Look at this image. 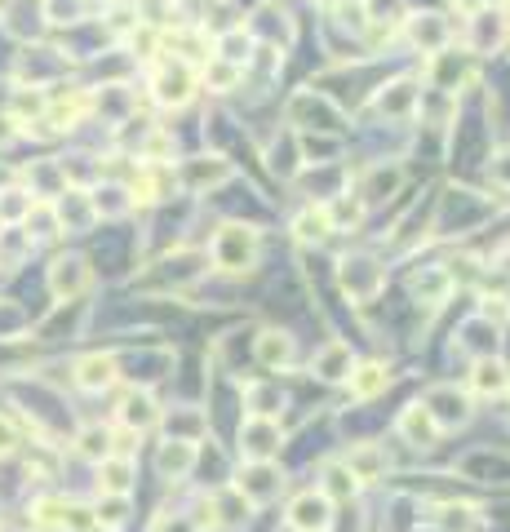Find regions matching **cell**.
I'll list each match as a JSON object with an SVG mask.
<instances>
[{
	"mask_svg": "<svg viewBox=\"0 0 510 532\" xmlns=\"http://www.w3.org/2000/svg\"><path fill=\"white\" fill-rule=\"evenodd\" d=\"M289 231H293V240H298V244H315V249H320V244L333 235L329 204H306V209H298V213H293V222H289Z\"/></svg>",
	"mask_w": 510,
	"mask_h": 532,
	"instance_id": "cell-21",
	"label": "cell"
},
{
	"mask_svg": "<svg viewBox=\"0 0 510 532\" xmlns=\"http://www.w3.org/2000/svg\"><path fill=\"white\" fill-rule=\"evenodd\" d=\"M54 209H58V222H63V231H89L98 222L94 204H89V191H80V187H63V191H58Z\"/></svg>",
	"mask_w": 510,
	"mask_h": 532,
	"instance_id": "cell-20",
	"label": "cell"
},
{
	"mask_svg": "<svg viewBox=\"0 0 510 532\" xmlns=\"http://www.w3.org/2000/svg\"><path fill=\"white\" fill-rule=\"evenodd\" d=\"M196 76H200V85L204 89H209V94H231V89H236L240 85V76H244V71L240 67H231V63H222V58H204V67L196 71Z\"/></svg>",
	"mask_w": 510,
	"mask_h": 532,
	"instance_id": "cell-36",
	"label": "cell"
},
{
	"mask_svg": "<svg viewBox=\"0 0 510 532\" xmlns=\"http://www.w3.org/2000/svg\"><path fill=\"white\" fill-rule=\"evenodd\" d=\"M18 444H23V435H18V426H14V417H0V457H9V453H18Z\"/></svg>",
	"mask_w": 510,
	"mask_h": 532,
	"instance_id": "cell-46",
	"label": "cell"
},
{
	"mask_svg": "<svg viewBox=\"0 0 510 532\" xmlns=\"http://www.w3.org/2000/svg\"><path fill=\"white\" fill-rule=\"evenodd\" d=\"M471 391L493 399V395H506L510 391V368L497 360V355H479L475 368H471Z\"/></svg>",
	"mask_w": 510,
	"mask_h": 532,
	"instance_id": "cell-26",
	"label": "cell"
},
{
	"mask_svg": "<svg viewBox=\"0 0 510 532\" xmlns=\"http://www.w3.org/2000/svg\"><path fill=\"white\" fill-rule=\"evenodd\" d=\"M488 173H493L497 187H510V151H497L493 165H488Z\"/></svg>",
	"mask_w": 510,
	"mask_h": 532,
	"instance_id": "cell-49",
	"label": "cell"
},
{
	"mask_svg": "<svg viewBox=\"0 0 510 532\" xmlns=\"http://www.w3.org/2000/svg\"><path fill=\"white\" fill-rule=\"evenodd\" d=\"M289 125L298 129H324V133H342V111L333 107L329 98L311 94V89H302V94L289 98Z\"/></svg>",
	"mask_w": 510,
	"mask_h": 532,
	"instance_id": "cell-7",
	"label": "cell"
},
{
	"mask_svg": "<svg viewBox=\"0 0 510 532\" xmlns=\"http://www.w3.org/2000/svg\"><path fill=\"white\" fill-rule=\"evenodd\" d=\"M329 204V218H333V231H346V227H360L364 222V213H369V204H364L360 196H355V191H338V196L333 200H324Z\"/></svg>",
	"mask_w": 510,
	"mask_h": 532,
	"instance_id": "cell-35",
	"label": "cell"
},
{
	"mask_svg": "<svg viewBox=\"0 0 510 532\" xmlns=\"http://www.w3.org/2000/svg\"><path fill=\"white\" fill-rule=\"evenodd\" d=\"M18 138H23V125H18L9 111H0V147H14Z\"/></svg>",
	"mask_w": 510,
	"mask_h": 532,
	"instance_id": "cell-48",
	"label": "cell"
},
{
	"mask_svg": "<svg viewBox=\"0 0 510 532\" xmlns=\"http://www.w3.org/2000/svg\"><path fill=\"white\" fill-rule=\"evenodd\" d=\"M386 386H391V368H386L382 360H355L351 377H346V391H351V399H360V404L377 399Z\"/></svg>",
	"mask_w": 510,
	"mask_h": 532,
	"instance_id": "cell-18",
	"label": "cell"
},
{
	"mask_svg": "<svg viewBox=\"0 0 510 532\" xmlns=\"http://www.w3.org/2000/svg\"><path fill=\"white\" fill-rule=\"evenodd\" d=\"M377 111L382 116H395V120H404V116H413L417 111V80H395V85H386L382 94H377Z\"/></svg>",
	"mask_w": 510,
	"mask_h": 532,
	"instance_id": "cell-30",
	"label": "cell"
},
{
	"mask_svg": "<svg viewBox=\"0 0 510 532\" xmlns=\"http://www.w3.org/2000/svg\"><path fill=\"white\" fill-rule=\"evenodd\" d=\"M404 32L413 40V49H422V54H440L448 45V23L440 14H413L404 23Z\"/></svg>",
	"mask_w": 510,
	"mask_h": 532,
	"instance_id": "cell-24",
	"label": "cell"
},
{
	"mask_svg": "<svg viewBox=\"0 0 510 532\" xmlns=\"http://www.w3.org/2000/svg\"><path fill=\"white\" fill-rule=\"evenodd\" d=\"M422 408L435 417V426L440 431H462L466 422H471V395L466 391H457V386H448V382H440V386H431V391L422 395Z\"/></svg>",
	"mask_w": 510,
	"mask_h": 532,
	"instance_id": "cell-6",
	"label": "cell"
},
{
	"mask_svg": "<svg viewBox=\"0 0 510 532\" xmlns=\"http://www.w3.org/2000/svg\"><path fill=\"white\" fill-rule=\"evenodd\" d=\"M129 49H134V58H151L160 49V32L156 27H134L129 32Z\"/></svg>",
	"mask_w": 510,
	"mask_h": 532,
	"instance_id": "cell-45",
	"label": "cell"
},
{
	"mask_svg": "<svg viewBox=\"0 0 510 532\" xmlns=\"http://www.w3.org/2000/svg\"><path fill=\"white\" fill-rule=\"evenodd\" d=\"M0 5H5V0H0Z\"/></svg>",
	"mask_w": 510,
	"mask_h": 532,
	"instance_id": "cell-54",
	"label": "cell"
},
{
	"mask_svg": "<svg viewBox=\"0 0 510 532\" xmlns=\"http://www.w3.org/2000/svg\"><path fill=\"white\" fill-rule=\"evenodd\" d=\"M98 493H134V457H102L98 462Z\"/></svg>",
	"mask_w": 510,
	"mask_h": 532,
	"instance_id": "cell-29",
	"label": "cell"
},
{
	"mask_svg": "<svg viewBox=\"0 0 510 532\" xmlns=\"http://www.w3.org/2000/svg\"><path fill=\"white\" fill-rule=\"evenodd\" d=\"M32 249H36V240L23 227H18V222L0 227V271H14V266H23V258Z\"/></svg>",
	"mask_w": 510,
	"mask_h": 532,
	"instance_id": "cell-34",
	"label": "cell"
},
{
	"mask_svg": "<svg viewBox=\"0 0 510 532\" xmlns=\"http://www.w3.org/2000/svg\"><path fill=\"white\" fill-rule=\"evenodd\" d=\"M151 532H204L196 515H182V510H160Z\"/></svg>",
	"mask_w": 510,
	"mask_h": 532,
	"instance_id": "cell-43",
	"label": "cell"
},
{
	"mask_svg": "<svg viewBox=\"0 0 510 532\" xmlns=\"http://www.w3.org/2000/svg\"><path fill=\"white\" fill-rule=\"evenodd\" d=\"M320 493L329 501H355L360 497V479L346 470V462H324L320 466Z\"/></svg>",
	"mask_w": 510,
	"mask_h": 532,
	"instance_id": "cell-31",
	"label": "cell"
},
{
	"mask_svg": "<svg viewBox=\"0 0 510 532\" xmlns=\"http://www.w3.org/2000/svg\"><path fill=\"white\" fill-rule=\"evenodd\" d=\"M204 510H209V528H222V532H236L253 519V506L236 493V484L218 488V493L204 501Z\"/></svg>",
	"mask_w": 510,
	"mask_h": 532,
	"instance_id": "cell-14",
	"label": "cell"
},
{
	"mask_svg": "<svg viewBox=\"0 0 510 532\" xmlns=\"http://www.w3.org/2000/svg\"><path fill=\"white\" fill-rule=\"evenodd\" d=\"M506 306H510V293H506Z\"/></svg>",
	"mask_w": 510,
	"mask_h": 532,
	"instance_id": "cell-53",
	"label": "cell"
},
{
	"mask_svg": "<svg viewBox=\"0 0 510 532\" xmlns=\"http://www.w3.org/2000/svg\"><path fill=\"white\" fill-rule=\"evenodd\" d=\"M351 368H355V351L346 342H324L320 351H315V360H311V373L320 377V382H346L351 377Z\"/></svg>",
	"mask_w": 510,
	"mask_h": 532,
	"instance_id": "cell-19",
	"label": "cell"
},
{
	"mask_svg": "<svg viewBox=\"0 0 510 532\" xmlns=\"http://www.w3.org/2000/svg\"><path fill=\"white\" fill-rule=\"evenodd\" d=\"M89 284H94V271H89V262L80 253H63V258L49 266V293L58 302H76Z\"/></svg>",
	"mask_w": 510,
	"mask_h": 532,
	"instance_id": "cell-10",
	"label": "cell"
},
{
	"mask_svg": "<svg viewBox=\"0 0 510 532\" xmlns=\"http://www.w3.org/2000/svg\"><path fill=\"white\" fill-rule=\"evenodd\" d=\"M67 510H71V501H63L58 493H45L32 501V519L40 528H67Z\"/></svg>",
	"mask_w": 510,
	"mask_h": 532,
	"instance_id": "cell-39",
	"label": "cell"
},
{
	"mask_svg": "<svg viewBox=\"0 0 510 532\" xmlns=\"http://www.w3.org/2000/svg\"><path fill=\"white\" fill-rule=\"evenodd\" d=\"M338 284L355 306H369L382 298V289H386V266L377 262L373 253H346L338 262Z\"/></svg>",
	"mask_w": 510,
	"mask_h": 532,
	"instance_id": "cell-2",
	"label": "cell"
},
{
	"mask_svg": "<svg viewBox=\"0 0 510 532\" xmlns=\"http://www.w3.org/2000/svg\"><path fill=\"white\" fill-rule=\"evenodd\" d=\"M196 462H200V448L191 439H165V444H156V475L165 484H182L196 470Z\"/></svg>",
	"mask_w": 510,
	"mask_h": 532,
	"instance_id": "cell-13",
	"label": "cell"
},
{
	"mask_svg": "<svg viewBox=\"0 0 510 532\" xmlns=\"http://www.w3.org/2000/svg\"><path fill=\"white\" fill-rule=\"evenodd\" d=\"M89 204H94L98 218H125V213H134L138 200L125 182H98V187L89 191Z\"/></svg>",
	"mask_w": 510,
	"mask_h": 532,
	"instance_id": "cell-27",
	"label": "cell"
},
{
	"mask_svg": "<svg viewBox=\"0 0 510 532\" xmlns=\"http://www.w3.org/2000/svg\"><path fill=\"white\" fill-rule=\"evenodd\" d=\"M236 444L244 462H275V453L284 448V426L275 417H244Z\"/></svg>",
	"mask_w": 510,
	"mask_h": 532,
	"instance_id": "cell-5",
	"label": "cell"
},
{
	"mask_svg": "<svg viewBox=\"0 0 510 532\" xmlns=\"http://www.w3.org/2000/svg\"><path fill=\"white\" fill-rule=\"evenodd\" d=\"M400 187H404V173H400V169H395V165H373V169L360 178L355 196H360L364 204H382V200H391Z\"/></svg>",
	"mask_w": 510,
	"mask_h": 532,
	"instance_id": "cell-25",
	"label": "cell"
},
{
	"mask_svg": "<svg viewBox=\"0 0 510 532\" xmlns=\"http://www.w3.org/2000/svg\"><path fill=\"white\" fill-rule=\"evenodd\" d=\"M116 377H120V364H116V355H85V360H76V373H71V382L80 386V391H111L116 386Z\"/></svg>",
	"mask_w": 510,
	"mask_h": 532,
	"instance_id": "cell-17",
	"label": "cell"
},
{
	"mask_svg": "<svg viewBox=\"0 0 510 532\" xmlns=\"http://www.w3.org/2000/svg\"><path fill=\"white\" fill-rule=\"evenodd\" d=\"M32 200L36 196H27V191H18V187L0 191V218H5V222H23L27 209H32Z\"/></svg>",
	"mask_w": 510,
	"mask_h": 532,
	"instance_id": "cell-42",
	"label": "cell"
},
{
	"mask_svg": "<svg viewBox=\"0 0 510 532\" xmlns=\"http://www.w3.org/2000/svg\"><path fill=\"white\" fill-rule=\"evenodd\" d=\"M471 23V40H466V49L471 54H493V49H502L506 45V27H510V18L506 14H497V9H479V14L466 18Z\"/></svg>",
	"mask_w": 510,
	"mask_h": 532,
	"instance_id": "cell-16",
	"label": "cell"
},
{
	"mask_svg": "<svg viewBox=\"0 0 510 532\" xmlns=\"http://www.w3.org/2000/svg\"><path fill=\"white\" fill-rule=\"evenodd\" d=\"M479 315H484L488 324H497V329H502V324L510 320V306H506V298H484V306H479Z\"/></svg>",
	"mask_w": 510,
	"mask_h": 532,
	"instance_id": "cell-47",
	"label": "cell"
},
{
	"mask_svg": "<svg viewBox=\"0 0 510 532\" xmlns=\"http://www.w3.org/2000/svg\"><path fill=\"white\" fill-rule=\"evenodd\" d=\"M32 240H58L63 235V222H58V209H54V200H32V209H27V218L18 222Z\"/></svg>",
	"mask_w": 510,
	"mask_h": 532,
	"instance_id": "cell-33",
	"label": "cell"
},
{
	"mask_svg": "<svg viewBox=\"0 0 510 532\" xmlns=\"http://www.w3.org/2000/svg\"><path fill=\"white\" fill-rule=\"evenodd\" d=\"M448 5H453L462 18H471V14H479V9H484V0H448Z\"/></svg>",
	"mask_w": 510,
	"mask_h": 532,
	"instance_id": "cell-50",
	"label": "cell"
},
{
	"mask_svg": "<svg viewBox=\"0 0 510 532\" xmlns=\"http://www.w3.org/2000/svg\"><path fill=\"white\" fill-rule=\"evenodd\" d=\"M116 422L125 426L129 435H147V431H156V426L165 422V408L156 404V395H151V391H142V386H134V391H125V395H120Z\"/></svg>",
	"mask_w": 510,
	"mask_h": 532,
	"instance_id": "cell-8",
	"label": "cell"
},
{
	"mask_svg": "<svg viewBox=\"0 0 510 532\" xmlns=\"http://www.w3.org/2000/svg\"><path fill=\"white\" fill-rule=\"evenodd\" d=\"M426 532H440V528H426Z\"/></svg>",
	"mask_w": 510,
	"mask_h": 532,
	"instance_id": "cell-52",
	"label": "cell"
},
{
	"mask_svg": "<svg viewBox=\"0 0 510 532\" xmlns=\"http://www.w3.org/2000/svg\"><path fill=\"white\" fill-rule=\"evenodd\" d=\"M165 422H169V435H173V431H187L182 439H191V444H196V439L204 435V417H200V413H178V408H173Z\"/></svg>",
	"mask_w": 510,
	"mask_h": 532,
	"instance_id": "cell-44",
	"label": "cell"
},
{
	"mask_svg": "<svg viewBox=\"0 0 510 532\" xmlns=\"http://www.w3.org/2000/svg\"><path fill=\"white\" fill-rule=\"evenodd\" d=\"M231 484H236V493L249 501L253 510H258V506H271V501H280V493H284V470L275 466V462H244Z\"/></svg>",
	"mask_w": 510,
	"mask_h": 532,
	"instance_id": "cell-4",
	"label": "cell"
},
{
	"mask_svg": "<svg viewBox=\"0 0 510 532\" xmlns=\"http://www.w3.org/2000/svg\"><path fill=\"white\" fill-rule=\"evenodd\" d=\"M209 258L222 275H249L262 258V231L249 222H222L209 244Z\"/></svg>",
	"mask_w": 510,
	"mask_h": 532,
	"instance_id": "cell-1",
	"label": "cell"
},
{
	"mask_svg": "<svg viewBox=\"0 0 510 532\" xmlns=\"http://www.w3.org/2000/svg\"><path fill=\"white\" fill-rule=\"evenodd\" d=\"M213 58H222V63L231 67H249L253 63V32H244V27H231V32H222L213 40Z\"/></svg>",
	"mask_w": 510,
	"mask_h": 532,
	"instance_id": "cell-32",
	"label": "cell"
},
{
	"mask_svg": "<svg viewBox=\"0 0 510 532\" xmlns=\"http://www.w3.org/2000/svg\"><path fill=\"white\" fill-rule=\"evenodd\" d=\"M236 178V165L231 160H222V156H191L187 165L178 169V182L187 191H218V187H227V182Z\"/></svg>",
	"mask_w": 510,
	"mask_h": 532,
	"instance_id": "cell-11",
	"label": "cell"
},
{
	"mask_svg": "<svg viewBox=\"0 0 510 532\" xmlns=\"http://www.w3.org/2000/svg\"><path fill=\"white\" fill-rule=\"evenodd\" d=\"M89 510H94V524L98 528L116 532V528H125V519H129V497L125 493H98V501Z\"/></svg>",
	"mask_w": 510,
	"mask_h": 532,
	"instance_id": "cell-38",
	"label": "cell"
},
{
	"mask_svg": "<svg viewBox=\"0 0 510 532\" xmlns=\"http://www.w3.org/2000/svg\"><path fill=\"white\" fill-rule=\"evenodd\" d=\"M342 462H346V470H351L355 479H360V488L364 484H377V479H386V470H391V457H386L377 444H355L351 453L342 457Z\"/></svg>",
	"mask_w": 510,
	"mask_h": 532,
	"instance_id": "cell-22",
	"label": "cell"
},
{
	"mask_svg": "<svg viewBox=\"0 0 510 532\" xmlns=\"http://www.w3.org/2000/svg\"><path fill=\"white\" fill-rule=\"evenodd\" d=\"M284 386L280 382H249L244 386V408H249V417H275L280 422L284 413Z\"/></svg>",
	"mask_w": 510,
	"mask_h": 532,
	"instance_id": "cell-28",
	"label": "cell"
},
{
	"mask_svg": "<svg viewBox=\"0 0 510 532\" xmlns=\"http://www.w3.org/2000/svg\"><path fill=\"white\" fill-rule=\"evenodd\" d=\"M311 5H320V9H338L342 0H311Z\"/></svg>",
	"mask_w": 510,
	"mask_h": 532,
	"instance_id": "cell-51",
	"label": "cell"
},
{
	"mask_svg": "<svg viewBox=\"0 0 510 532\" xmlns=\"http://www.w3.org/2000/svg\"><path fill=\"white\" fill-rule=\"evenodd\" d=\"M302 160H311V165H329V156H338L342 151V138L338 133H329V138H302Z\"/></svg>",
	"mask_w": 510,
	"mask_h": 532,
	"instance_id": "cell-41",
	"label": "cell"
},
{
	"mask_svg": "<svg viewBox=\"0 0 510 532\" xmlns=\"http://www.w3.org/2000/svg\"><path fill=\"white\" fill-rule=\"evenodd\" d=\"M284 524L293 532H329L333 528V501L320 493V488H311V493H298L289 501V515H284Z\"/></svg>",
	"mask_w": 510,
	"mask_h": 532,
	"instance_id": "cell-9",
	"label": "cell"
},
{
	"mask_svg": "<svg viewBox=\"0 0 510 532\" xmlns=\"http://www.w3.org/2000/svg\"><path fill=\"white\" fill-rule=\"evenodd\" d=\"M196 89H200V76L191 63H160L156 76H151V98L165 111H182L196 98Z\"/></svg>",
	"mask_w": 510,
	"mask_h": 532,
	"instance_id": "cell-3",
	"label": "cell"
},
{
	"mask_svg": "<svg viewBox=\"0 0 510 532\" xmlns=\"http://www.w3.org/2000/svg\"><path fill=\"white\" fill-rule=\"evenodd\" d=\"M440 532H479L484 519H479L475 506H440Z\"/></svg>",
	"mask_w": 510,
	"mask_h": 532,
	"instance_id": "cell-40",
	"label": "cell"
},
{
	"mask_svg": "<svg viewBox=\"0 0 510 532\" xmlns=\"http://www.w3.org/2000/svg\"><path fill=\"white\" fill-rule=\"evenodd\" d=\"M76 453L98 466L102 457L116 453V431H107V426H85V431L76 435Z\"/></svg>",
	"mask_w": 510,
	"mask_h": 532,
	"instance_id": "cell-37",
	"label": "cell"
},
{
	"mask_svg": "<svg viewBox=\"0 0 510 532\" xmlns=\"http://www.w3.org/2000/svg\"><path fill=\"white\" fill-rule=\"evenodd\" d=\"M395 431H400V439L408 448H417V453H426V448H435L440 444V426H435V417L426 413L422 404H408L400 417H395Z\"/></svg>",
	"mask_w": 510,
	"mask_h": 532,
	"instance_id": "cell-15",
	"label": "cell"
},
{
	"mask_svg": "<svg viewBox=\"0 0 510 532\" xmlns=\"http://www.w3.org/2000/svg\"><path fill=\"white\" fill-rule=\"evenodd\" d=\"M408 293L426 306H440L448 293H453V271H448V266H422V271L408 280Z\"/></svg>",
	"mask_w": 510,
	"mask_h": 532,
	"instance_id": "cell-23",
	"label": "cell"
},
{
	"mask_svg": "<svg viewBox=\"0 0 510 532\" xmlns=\"http://www.w3.org/2000/svg\"><path fill=\"white\" fill-rule=\"evenodd\" d=\"M253 360H258V368H267V373H289L298 364V342L284 329H262L253 337Z\"/></svg>",
	"mask_w": 510,
	"mask_h": 532,
	"instance_id": "cell-12",
	"label": "cell"
}]
</instances>
